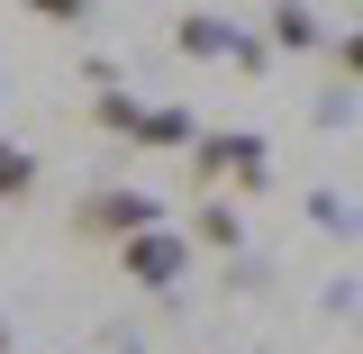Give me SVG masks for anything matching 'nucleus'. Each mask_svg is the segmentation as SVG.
<instances>
[{"label": "nucleus", "instance_id": "obj_1", "mask_svg": "<svg viewBox=\"0 0 363 354\" xmlns=\"http://www.w3.org/2000/svg\"><path fill=\"white\" fill-rule=\"evenodd\" d=\"M272 173V145L255 128H218L191 145V191H209V200H236V191H264Z\"/></svg>", "mask_w": 363, "mask_h": 354}, {"label": "nucleus", "instance_id": "obj_2", "mask_svg": "<svg viewBox=\"0 0 363 354\" xmlns=\"http://www.w3.org/2000/svg\"><path fill=\"white\" fill-rule=\"evenodd\" d=\"M118 272H128L136 291H182V272H191V227H145L118 245Z\"/></svg>", "mask_w": 363, "mask_h": 354}, {"label": "nucleus", "instance_id": "obj_3", "mask_svg": "<svg viewBox=\"0 0 363 354\" xmlns=\"http://www.w3.org/2000/svg\"><path fill=\"white\" fill-rule=\"evenodd\" d=\"M73 227H82V236H109V245H128V236L173 227V219H164V200H155V191H91L82 209H73Z\"/></svg>", "mask_w": 363, "mask_h": 354}, {"label": "nucleus", "instance_id": "obj_4", "mask_svg": "<svg viewBox=\"0 0 363 354\" xmlns=\"http://www.w3.org/2000/svg\"><path fill=\"white\" fill-rule=\"evenodd\" d=\"M136 145H155V155H191V145H200V118H191V109H145V118H136Z\"/></svg>", "mask_w": 363, "mask_h": 354}, {"label": "nucleus", "instance_id": "obj_5", "mask_svg": "<svg viewBox=\"0 0 363 354\" xmlns=\"http://www.w3.org/2000/svg\"><path fill=\"white\" fill-rule=\"evenodd\" d=\"M191 245H209V255H236V245H245V219H236V200H200V209H191Z\"/></svg>", "mask_w": 363, "mask_h": 354}, {"label": "nucleus", "instance_id": "obj_6", "mask_svg": "<svg viewBox=\"0 0 363 354\" xmlns=\"http://www.w3.org/2000/svg\"><path fill=\"white\" fill-rule=\"evenodd\" d=\"M173 45H182V55H236L245 37H236L227 18H200V9H191V18H173Z\"/></svg>", "mask_w": 363, "mask_h": 354}, {"label": "nucleus", "instance_id": "obj_7", "mask_svg": "<svg viewBox=\"0 0 363 354\" xmlns=\"http://www.w3.org/2000/svg\"><path fill=\"white\" fill-rule=\"evenodd\" d=\"M28 191H37V145L0 136V209H9V200H28Z\"/></svg>", "mask_w": 363, "mask_h": 354}, {"label": "nucleus", "instance_id": "obj_8", "mask_svg": "<svg viewBox=\"0 0 363 354\" xmlns=\"http://www.w3.org/2000/svg\"><path fill=\"white\" fill-rule=\"evenodd\" d=\"M264 37L281 45V55H309V45H318V18H309V9H272V18H264Z\"/></svg>", "mask_w": 363, "mask_h": 354}, {"label": "nucleus", "instance_id": "obj_9", "mask_svg": "<svg viewBox=\"0 0 363 354\" xmlns=\"http://www.w3.org/2000/svg\"><path fill=\"white\" fill-rule=\"evenodd\" d=\"M91 118H100L109 136H136V118H145V100H128V91L109 82V91H100V109H91Z\"/></svg>", "mask_w": 363, "mask_h": 354}, {"label": "nucleus", "instance_id": "obj_10", "mask_svg": "<svg viewBox=\"0 0 363 354\" xmlns=\"http://www.w3.org/2000/svg\"><path fill=\"white\" fill-rule=\"evenodd\" d=\"M336 64H345V73H363V37H345V45H336Z\"/></svg>", "mask_w": 363, "mask_h": 354}]
</instances>
